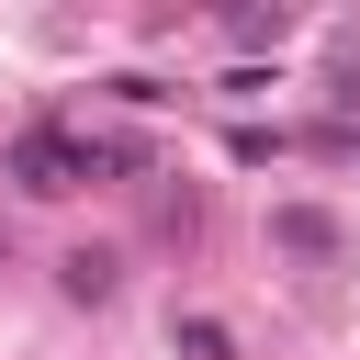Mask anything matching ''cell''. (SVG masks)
Listing matches in <instances>:
<instances>
[{"mask_svg": "<svg viewBox=\"0 0 360 360\" xmlns=\"http://www.w3.org/2000/svg\"><path fill=\"white\" fill-rule=\"evenodd\" d=\"M0 180H22L34 202H56V191H79V180H90V135H68V124H22V135H11V158H0Z\"/></svg>", "mask_w": 360, "mask_h": 360, "instance_id": "obj_1", "label": "cell"}, {"mask_svg": "<svg viewBox=\"0 0 360 360\" xmlns=\"http://www.w3.org/2000/svg\"><path fill=\"white\" fill-rule=\"evenodd\" d=\"M270 248L304 259V270H338V259H349V225H338L326 202H270Z\"/></svg>", "mask_w": 360, "mask_h": 360, "instance_id": "obj_2", "label": "cell"}, {"mask_svg": "<svg viewBox=\"0 0 360 360\" xmlns=\"http://www.w3.org/2000/svg\"><path fill=\"white\" fill-rule=\"evenodd\" d=\"M56 281H68V304H112L124 259H112V248H68V259H56Z\"/></svg>", "mask_w": 360, "mask_h": 360, "instance_id": "obj_3", "label": "cell"}, {"mask_svg": "<svg viewBox=\"0 0 360 360\" xmlns=\"http://www.w3.org/2000/svg\"><path fill=\"white\" fill-rule=\"evenodd\" d=\"M169 349H180V360H236V338H225L214 315H169Z\"/></svg>", "mask_w": 360, "mask_h": 360, "instance_id": "obj_4", "label": "cell"}, {"mask_svg": "<svg viewBox=\"0 0 360 360\" xmlns=\"http://www.w3.org/2000/svg\"><path fill=\"white\" fill-rule=\"evenodd\" d=\"M225 34H236V45H281L292 22H281V11H225Z\"/></svg>", "mask_w": 360, "mask_h": 360, "instance_id": "obj_5", "label": "cell"}, {"mask_svg": "<svg viewBox=\"0 0 360 360\" xmlns=\"http://www.w3.org/2000/svg\"><path fill=\"white\" fill-rule=\"evenodd\" d=\"M326 101H338V112H360V56L338 68V90H326Z\"/></svg>", "mask_w": 360, "mask_h": 360, "instance_id": "obj_6", "label": "cell"}, {"mask_svg": "<svg viewBox=\"0 0 360 360\" xmlns=\"http://www.w3.org/2000/svg\"><path fill=\"white\" fill-rule=\"evenodd\" d=\"M0 270H11V236H0Z\"/></svg>", "mask_w": 360, "mask_h": 360, "instance_id": "obj_7", "label": "cell"}]
</instances>
